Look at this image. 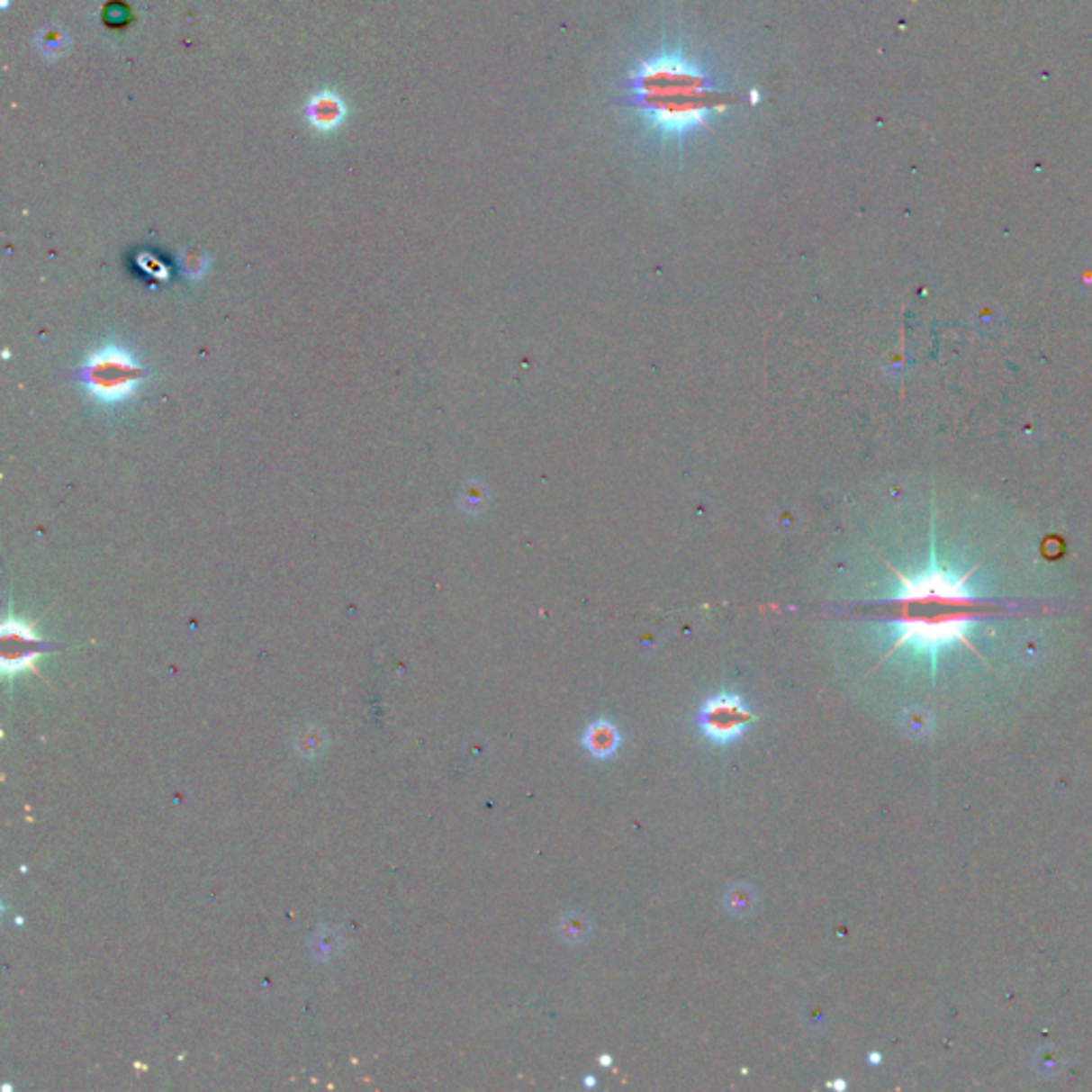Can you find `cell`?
Returning <instances> with one entry per match:
<instances>
[{"label":"cell","instance_id":"8","mask_svg":"<svg viewBox=\"0 0 1092 1092\" xmlns=\"http://www.w3.org/2000/svg\"><path fill=\"white\" fill-rule=\"evenodd\" d=\"M557 933L559 937H562L565 943H582L589 937V933H591V924H589L587 917L579 916V913H568V916H564L562 920L557 924Z\"/></svg>","mask_w":1092,"mask_h":1092},{"label":"cell","instance_id":"4","mask_svg":"<svg viewBox=\"0 0 1092 1092\" xmlns=\"http://www.w3.org/2000/svg\"><path fill=\"white\" fill-rule=\"evenodd\" d=\"M3 640H5V670L28 668L37 660V655L45 646L43 640L37 636V632L20 619H7L3 626Z\"/></svg>","mask_w":1092,"mask_h":1092},{"label":"cell","instance_id":"7","mask_svg":"<svg viewBox=\"0 0 1092 1092\" xmlns=\"http://www.w3.org/2000/svg\"><path fill=\"white\" fill-rule=\"evenodd\" d=\"M755 903H758V892L749 883H736V886L727 888L724 894V907L736 917L749 916L755 909Z\"/></svg>","mask_w":1092,"mask_h":1092},{"label":"cell","instance_id":"6","mask_svg":"<svg viewBox=\"0 0 1092 1092\" xmlns=\"http://www.w3.org/2000/svg\"><path fill=\"white\" fill-rule=\"evenodd\" d=\"M621 745L619 727L610 719H595L582 734V747L595 760H610Z\"/></svg>","mask_w":1092,"mask_h":1092},{"label":"cell","instance_id":"9","mask_svg":"<svg viewBox=\"0 0 1092 1092\" xmlns=\"http://www.w3.org/2000/svg\"><path fill=\"white\" fill-rule=\"evenodd\" d=\"M180 265L184 269V274L190 277H199L205 274L207 269V258L201 254L199 250H194V248H190V250H184L180 257Z\"/></svg>","mask_w":1092,"mask_h":1092},{"label":"cell","instance_id":"3","mask_svg":"<svg viewBox=\"0 0 1092 1092\" xmlns=\"http://www.w3.org/2000/svg\"><path fill=\"white\" fill-rule=\"evenodd\" d=\"M755 721H758V715L751 710L743 696L734 691H721L717 696L708 698L696 715V726L702 736L721 747L738 741Z\"/></svg>","mask_w":1092,"mask_h":1092},{"label":"cell","instance_id":"10","mask_svg":"<svg viewBox=\"0 0 1092 1092\" xmlns=\"http://www.w3.org/2000/svg\"><path fill=\"white\" fill-rule=\"evenodd\" d=\"M39 50H41V54L45 56H58V54H65L67 50V37L65 34H58V32H45L39 37Z\"/></svg>","mask_w":1092,"mask_h":1092},{"label":"cell","instance_id":"1","mask_svg":"<svg viewBox=\"0 0 1092 1092\" xmlns=\"http://www.w3.org/2000/svg\"><path fill=\"white\" fill-rule=\"evenodd\" d=\"M969 572L945 565L933 553L928 565L916 574H898V587L889 595L897 617L892 627L897 643L916 651L937 653L952 640L961 638L973 626L970 606L979 604L975 587L969 585Z\"/></svg>","mask_w":1092,"mask_h":1092},{"label":"cell","instance_id":"12","mask_svg":"<svg viewBox=\"0 0 1092 1092\" xmlns=\"http://www.w3.org/2000/svg\"><path fill=\"white\" fill-rule=\"evenodd\" d=\"M600 1062H602V1065H610V1056H602V1060Z\"/></svg>","mask_w":1092,"mask_h":1092},{"label":"cell","instance_id":"11","mask_svg":"<svg viewBox=\"0 0 1092 1092\" xmlns=\"http://www.w3.org/2000/svg\"><path fill=\"white\" fill-rule=\"evenodd\" d=\"M585 1086H591V1088H593V1086H595V1079H593V1078H587V1079H585Z\"/></svg>","mask_w":1092,"mask_h":1092},{"label":"cell","instance_id":"2","mask_svg":"<svg viewBox=\"0 0 1092 1092\" xmlns=\"http://www.w3.org/2000/svg\"><path fill=\"white\" fill-rule=\"evenodd\" d=\"M146 375V367L131 350L107 344L86 356L77 380L98 403H122L135 395Z\"/></svg>","mask_w":1092,"mask_h":1092},{"label":"cell","instance_id":"5","mask_svg":"<svg viewBox=\"0 0 1092 1092\" xmlns=\"http://www.w3.org/2000/svg\"><path fill=\"white\" fill-rule=\"evenodd\" d=\"M303 115L308 124L319 132H335L348 118V107H346L344 98L333 90H320L310 96L305 103Z\"/></svg>","mask_w":1092,"mask_h":1092}]
</instances>
